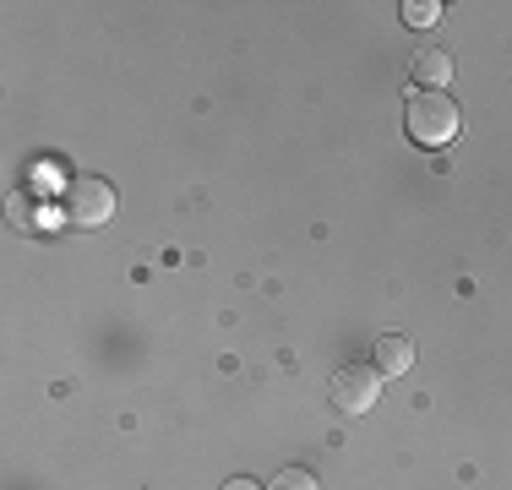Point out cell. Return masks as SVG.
I'll return each mask as SVG.
<instances>
[{
    "mask_svg": "<svg viewBox=\"0 0 512 490\" xmlns=\"http://www.w3.org/2000/svg\"><path fill=\"white\" fill-rule=\"evenodd\" d=\"M458 126H463V115H458V104L447 93H425V88H414L404 98V131H409V142H420V147H447L458 137Z\"/></svg>",
    "mask_w": 512,
    "mask_h": 490,
    "instance_id": "1",
    "label": "cell"
},
{
    "mask_svg": "<svg viewBox=\"0 0 512 490\" xmlns=\"http://www.w3.org/2000/svg\"><path fill=\"white\" fill-rule=\"evenodd\" d=\"M60 218L77 229H99L115 218V186H104L99 175H77L66 180V191H60Z\"/></svg>",
    "mask_w": 512,
    "mask_h": 490,
    "instance_id": "2",
    "label": "cell"
},
{
    "mask_svg": "<svg viewBox=\"0 0 512 490\" xmlns=\"http://www.w3.org/2000/svg\"><path fill=\"white\" fill-rule=\"evenodd\" d=\"M376 398H382V371H376V365H344V371L333 376V403L344 414L376 409Z\"/></svg>",
    "mask_w": 512,
    "mask_h": 490,
    "instance_id": "3",
    "label": "cell"
},
{
    "mask_svg": "<svg viewBox=\"0 0 512 490\" xmlns=\"http://www.w3.org/2000/svg\"><path fill=\"white\" fill-rule=\"evenodd\" d=\"M371 365L382 376H404L409 365H414V343L404 333H382V338L371 343Z\"/></svg>",
    "mask_w": 512,
    "mask_h": 490,
    "instance_id": "4",
    "label": "cell"
},
{
    "mask_svg": "<svg viewBox=\"0 0 512 490\" xmlns=\"http://www.w3.org/2000/svg\"><path fill=\"white\" fill-rule=\"evenodd\" d=\"M409 71H414V88H425V93H442L447 82H453V55H447V49H420Z\"/></svg>",
    "mask_w": 512,
    "mask_h": 490,
    "instance_id": "5",
    "label": "cell"
},
{
    "mask_svg": "<svg viewBox=\"0 0 512 490\" xmlns=\"http://www.w3.org/2000/svg\"><path fill=\"white\" fill-rule=\"evenodd\" d=\"M267 490H316V474L311 469H278Z\"/></svg>",
    "mask_w": 512,
    "mask_h": 490,
    "instance_id": "6",
    "label": "cell"
},
{
    "mask_svg": "<svg viewBox=\"0 0 512 490\" xmlns=\"http://www.w3.org/2000/svg\"><path fill=\"white\" fill-rule=\"evenodd\" d=\"M436 17H442V6H436V0H409V6H404V22H409V28H431Z\"/></svg>",
    "mask_w": 512,
    "mask_h": 490,
    "instance_id": "7",
    "label": "cell"
},
{
    "mask_svg": "<svg viewBox=\"0 0 512 490\" xmlns=\"http://www.w3.org/2000/svg\"><path fill=\"white\" fill-rule=\"evenodd\" d=\"M224 490H267V485H256V480H229Z\"/></svg>",
    "mask_w": 512,
    "mask_h": 490,
    "instance_id": "8",
    "label": "cell"
}]
</instances>
